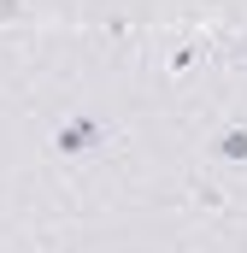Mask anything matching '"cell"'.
I'll return each mask as SVG.
<instances>
[{"mask_svg": "<svg viewBox=\"0 0 247 253\" xmlns=\"http://www.w3.org/2000/svg\"><path fill=\"white\" fill-rule=\"evenodd\" d=\"M112 141V129H106V118H94V112H71L59 129H53V153L59 159H88V153H100Z\"/></svg>", "mask_w": 247, "mask_h": 253, "instance_id": "cell-1", "label": "cell"}, {"mask_svg": "<svg viewBox=\"0 0 247 253\" xmlns=\"http://www.w3.org/2000/svg\"><path fill=\"white\" fill-rule=\"evenodd\" d=\"M212 159H224V165H247V124H224L212 135Z\"/></svg>", "mask_w": 247, "mask_h": 253, "instance_id": "cell-2", "label": "cell"}, {"mask_svg": "<svg viewBox=\"0 0 247 253\" xmlns=\"http://www.w3.org/2000/svg\"><path fill=\"white\" fill-rule=\"evenodd\" d=\"M194 59H200L194 47H171V71H177V77H183V71H194Z\"/></svg>", "mask_w": 247, "mask_h": 253, "instance_id": "cell-3", "label": "cell"}, {"mask_svg": "<svg viewBox=\"0 0 247 253\" xmlns=\"http://www.w3.org/2000/svg\"><path fill=\"white\" fill-rule=\"evenodd\" d=\"M24 18V0H0V24H18Z\"/></svg>", "mask_w": 247, "mask_h": 253, "instance_id": "cell-4", "label": "cell"}, {"mask_svg": "<svg viewBox=\"0 0 247 253\" xmlns=\"http://www.w3.org/2000/svg\"><path fill=\"white\" fill-rule=\"evenodd\" d=\"M236 59H242V65H247V36H242V42H236Z\"/></svg>", "mask_w": 247, "mask_h": 253, "instance_id": "cell-5", "label": "cell"}]
</instances>
